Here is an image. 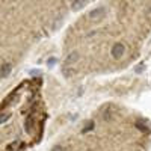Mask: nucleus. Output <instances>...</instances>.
Returning <instances> with one entry per match:
<instances>
[{
  "label": "nucleus",
  "mask_w": 151,
  "mask_h": 151,
  "mask_svg": "<svg viewBox=\"0 0 151 151\" xmlns=\"http://www.w3.org/2000/svg\"><path fill=\"white\" fill-rule=\"evenodd\" d=\"M106 17V8H97V9H94V11H91L89 12V18L92 20V21H97V23H100L103 18Z\"/></svg>",
  "instance_id": "obj_1"
},
{
  "label": "nucleus",
  "mask_w": 151,
  "mask_h": 151,
  "mask_svg": "<svg viewBox=\"0 0 151 151\" xmlns=\"http://www.w3.org/2000/svg\"><path fill=\"white\" fill-rule=\"evenodd\" d=\"M33 124H35L33 116H32V115H29V116L26 118V121H24V130H26L27 133H30V132L33 130Z\"/></svg>",
  "instance_id": "obj_4"
},
{
  "label": "nucleus",
  "mask_w": 151,
  "mask_h": 151,
  "mask_svg": "<svg viewBox=\"0 0 151 151\" xmlns=\"http://www.w3.org/2000/svg\"><path fill=\"white\" fill-rule=\"evenodd\" d=\"M9 113H0V122H5L6 119H9Z\"/></svg>",
  "instance_id": "obj_8"
},
{
  "label": "nucleus",
  "mask_w": 151,
  "mask_h": 151,
  "mask_svg": "<svg viewBox=\"0 0 151 151\" xmlns=\"http://www.w3.org/2000/svg\"><path fill=\"white\" fill-rule=\"evenodd\" d=\"M92 127H94V124H92V122H91V124H89V125H88V127H85V129H83V130H82V132H83V133H86V132H89V130H91V129H92Z\"/></svg>",
  "instance_id": "obj_9"
},
{
  "label": "nucleus",
  "mask_w": 151,
  "mask_h": 151,
  "mask_svg": "<svg viewBox=\"0 0 151 151\" xmlns=\"http://www.w3.org/2000/svg\"><path fill=\"white\" fill-rule=\"evenodd\" d=\"M11 71H12V64L11 62H3L2 67H0V77H8Z\"/></svg>",
  "instance_id": "obj_3"
},
{
  "label": "nucleus",
  "mask_w": 151,
  "mask_h": 151,
  "mask_svg": "<svg viewBox=\"0 0 151 151\" xmlns=\"http://www.w3.org/2000/svg\"><path fill=\"white\" fill-rule=\"evenodd\" d=\"M17 148H18V142H14V144H9L8 145L6 151H17Z\"/></svg>",
  "instance_id": "obj_7"
},
{
  "label": "nucleus",
  "mask_w": 151,
  "mask_h": 151,
  "mask_svg": "<svg viewBox=\"0 0 151 151\" xmlns=\"http://www.w3.org/2000/svg\"><path fill=\"white\" fill-rule=\"evenodd\" d=\"M53 151H65V150H64V147H60V145H56V147L53 148Z\"/></svg>",
  "instance_id": "obj_10"
},
{
  "label": "nucleus",
  "mask_w": 151,
  "mask_h": 151,
  "mask_svg": "<svg viewBox=\"0 0 151 151\" xmlns=\"http://www.w3.org/2000/svg\"><path fill=\"white\" fill-rule=\"evenodd\" d=\"M110 53H112V56L115 58V59H121L124 56V53H125V45L122 42H116L115 45L112 47Z\"/></svg>",
  "instance_id": "obj_2"
},
{
  "label": "nucleus",
  "mask_w": 151,
  "mask_h": 151,
  "mask_svg": "<svg viewBox=\"0 0 151 151\" xmlns=\"http://www.w3.org/2000/svg\"><path fill=\"white\" fill-rule=\"evenodd\" d=\"M77 59H79V53H76V52H74V53H71V55L67 56L65 64H67V65H71V64H74V62L77 60Z\"/></svg>",
  "instance_id": "obj_6"
},
{
  "label": "nucleus",
  "mask_w": 151,
  "mask_h": 151,
  "mask_svg": "<svg viewBox=\"0 0 151 151\" xmlns=\"http://www.w3.org/2000/svg\"><path fill=\"white\" fill-rule=\"evenodd\" d=\"M55 62H56V59H55V58H52V59H48V64H50V65H53Z\"/></svg>",
  "instance_id": "obj_11"
},
{
  "label": "nucleus",
  "mask_w": 151,
  "mask_h": 151,
  "mask_svg": "<svg viewBox=\"0 0 151 151\" xmlns=\"http://www.w3.org/2000/svg\"><path fill=\"white\" fill-rule=\"evenodd\" d=\"M85 5H86V0H73L71 8H73V11H79V9H82Z\"/></svg>",
  "instance_id": "obj_5"
}]
</instances>
